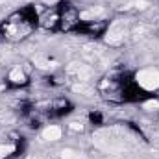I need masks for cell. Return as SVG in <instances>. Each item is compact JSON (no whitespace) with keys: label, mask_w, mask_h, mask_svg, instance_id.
I'll use <instances>...</instances> for the list:
<instances>
[{"label":"cell","mask_w":159,"mask_h":159,"mask_svg":"<svg viewBox=\"0 0 159 159\" xmlns=\"http://www.w3.org/2000/svg\"><path fill=\"white\" fill-rule=\"evenodd\" d=\"M104 13V7H93V9H87V11H83L81 15H80V19L81 20H89V19H93V17H96V15H102Z\"/></svg>","instance_id":"obj_5"},{"label":"cell","mask_w":159,"mask_h":159,"mask_svg":"<svg viewBox=\"0 0 159 159\" xmlns=\"http://www.w3.org/2000/svg\"><path fill=\"white\" fill-rule=\"evenodd\" d=\"M15 148L11 146V144H0V159H4V157H7L11 152H13Z\"/></svg>","instance_id":"obj_10"},{"label":"cell","mask_w":159,"mask_h":159,"mask_svg":"<svg viewBox=\"0 0 159 159\" xmlns=\"http://www.w3.org/2000/svg\"><path fill=\"white\" fill-rule=\"evenodd\" d=\"M43 2H44V4H56L57 0H43Z\"/></svg>","instance_id":"obj_15"},{"label":"cell","mask_w":159,"mask_h":159,"mask_svg":"<svg viewBox=\"0 0 159 159\" xmlns=\"http://www.w3.org/2000/svg\"><path fill=\"white\" fill-rule=\"evenodd\" d=\"M144 109H150V111L159 109V100H148V102L144 104Z\"/></svg>","instance_id":"obj_11"},{"label":"cell","mask_w":159,"mask_h":159,"mask_svg":"<svg viewBox=\"0 0 159 159\" xmlns=\"http://www.w3.org/2000/svg\"><path fill=\"white\" fill-rule=\"evenodd\" d=\"M70 129L72 131H81L83 129V124L81 122H70Z\"/></svg>","instance_id":"obj_13"},{"label":"cell","mask_w":159,"mask_h":159,"mask_svg":"<svg viewBox=\"0 0 159 159\" xmlns=\"http://www.w3.org/2000/svg\"><path fill=\"white\" fill-rule=\"evenodd\" d=\"M9 80L15 81V83H22V81H24V72H22L20 69H13V70L9 72Z\"/></svg>","instance_id":"obj_8"},{"label":"cell","mask_w":159,"mask_h":159,"mask_svg":"<svg viewBox=\"0 0 159 159\" xmlns=\"http://www.w3.org/2000/svg\"><path fill=\"white\" fill-rule=\"evenodd\" d=\"M0 120H11V115H0Z\"/></svg>","instance_id":"obj_14"},{"label":"cell","mask_w":159,"mask_h":159,"mask_svg":"<svg viewBox=\"0 0 159 159\" xmlns=\"http://www.w3.org/2000/svg\"><path fill=\"white\" fill-rule=\"evenodd\" d=\"M34 63H35V67H39V69H50V67H52V63H50L48 59H44L41 54H35V56H34Z\"/></svg>","instance_id":"obj_6"},{"label":"cell","mask_w":159,"mask_h":159,"mask_svg":"<svg viewBox=\"0 0 159 159\" xmlns=\"http://www.w3.org/2000/svg\"><path fill=\"white\" fill-rule=\"evenodd\" d=\"M135 80H137V83H139L143 89L154 91V89L159 87V70L157 69H144V70L137 72Z\"/></svg>","instance_id":"obj_1"},{"label":"cell","mask_w":159,"mask_h":159,"mask_svg":"<svg viewBox=\"0 0 159 159\" xmlns=\"http://www.w3.org/2000/svg\"><path fill=\"white\" fill-rule=\"evenodd\" d=\"M41 135H43L44 141H57V139L61 137V128H57V126H48V128L43 129Z\"/></svg>","instance_id":"obj_4"},{"label":"cell","mask_w":159,"mask_h":159,"mask_svg":"<svg viewBox=\"0 0 159 159\" xmlns=\"http://www.w3.org/2000/svg\"><path fill=\"white\" fill-rule=\"evenodd\" d=\"M61 159H81V154L70 148H63L61 150Z\"/></svg>","instance_id":"obj_7"},{"label":"cell","mask_w":159,"mask_h":159,"mask_svg":"<svg viewBox=\"0 0 159 159\" xmlns=\"http://www.w3.org/2000/svg\"><path fill=\"white\" fill-rule=\"evenodd\" d=\"M4 2H7V0H0V4H4Z\"/></svg>","instance_id":"obj_16"},{"label":"cell","mask_w":159,"mask_h":159,"mask_svg":"<svg viewBox=\"0 0 159 159\" xmlns=\"http://www.w3.org/2000/svg\"><path fill=\"white\" fill-rule=\"evenodd\" d=\"M124 39V26L120 24V22H115L111 28H109V32H107V35H106V41L109 43V44H119L122 43Z\"/></svg>","instance_id":"obj_3"},{"label":"cell","mask_w":159,"mask_h":159,"mask_svg":"<svg viewBox=\"0 0 159 159\" xmlns=\"http://www.w3.org/2000/svg\"><path fill=\"white\" fill-rule=\"evenodd\" d=\"M133 6L139 7V9H146V7H148V2H146V0H135Z\"/></svg>","instance_id":"obj_12"},{"label":"cell","mask_w":159,"mask_h":159,"mask_svg":"<svg viewBox=\"0 0 159 159\" xmlns=\"http://www.w3.org/2000/svg\"><path fill=\"white\" fill-rule=\"evenodd\" d=\"M72 91H74V93H83V94H91V89H89L87 85H83V81L72 85Z\"/></svg>","instance_id":"obj_9"},{"label":"cell","mask_w":159,"mask_h":159,"mask_svg":"<svg viewBox=\"0 0 159 159\" xmlns=\"http://www.w3.org/2000/svg\"><path fill=\"white\" fill-rule=\"evenodd\" d=\"M69 74L74 76L78 81H85L91 76V69L85 67V65H81V63H70L69 65Z\"/></svg>","instance_id":"obj_2"}]
</instances>
